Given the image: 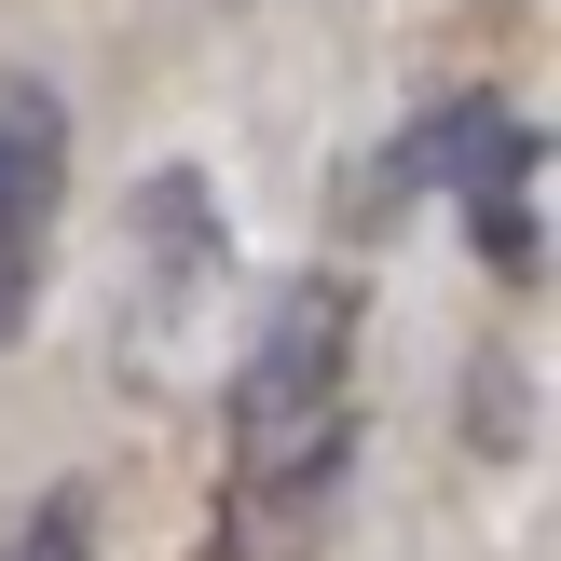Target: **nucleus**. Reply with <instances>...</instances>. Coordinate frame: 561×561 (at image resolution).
Masks as SVG:
<instances>
[{"label":"nucleus","mask_w":561,"mask_h":561,"mask_svg":"<svg viewBox=\"0 0 561 561\" xmlns=\"http://www.w3.org/2000/svg\"><path fill=\"white\" fill-rule=\"evenodd\" d=\"M356 480V288L301 274L233 356V411H219V535L233 561H301L329 535Z\"/></svg>","instance_id":"obj_1"},{"label":"nucleus","mask_w":561,"mask_h":561,"mask_svg":"<svg viewBox=\"0 0 561 561\" xmlns=\"http://www.w3.org/2000/svg\"><path fill=\"white\" fill-rule=\"evenodd\" d=\"M55 219H69V110H55V82L0 69V343H27V316H42Z\"/></svg>","instance_id":"obj_2"},{"label":"nucleus","mask_w":561,"mask_h":561,"mask_svg":"<svg viewBox=\"0 0 561 561\" xmlns=\"http://www.w3.org/2000/svg\"><path fill=\"white\" fill-rule=\"evenodd\" d=\"M233 288V233H219L206 179L192 164H164L151 192H137V370H164V356H192V329H206V301Z\"/></svg>","instance_id":"obj_3"},{"label":"nucleus","mask_w":561,"mask_h":561,"mask_svg":"<svg viewBox=\"0 0 561 561\" xmlns=\"http://www.w3.org/2000/svg\"><path fill=\"white\" fill-rule=\"evenodd\" d=\"M425 164L466 192V219H480L493 274H535V137H520V110H507V96L438 110V124H425Z\"/></svg>","instance_id":"obj_4"},{"label":"nucleus","mask_w":561,"mask_h":561,"mask_svg":"<svg viewBox=\"0 0 561 561\" xmlns=\"http://www.w3.org/2000/svg\"><path fill=\"white\" fill-rule=\"evenodd\" d=\"M0 561H96V535H82V493H42V507L0 535Z\"/></svg>","instance_id":"obj_5"}]
</instances>
